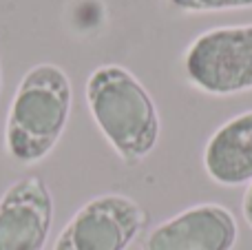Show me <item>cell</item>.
<instances>
[{
	"mask_svg": "<svg viewBox=\"0 0 252 250\" xmlns=\"http://www.w3.org/2000/svg\"><path fill=\"white\" fill-rule=\"evenodd\" d=\"M93 122L126 166H137L159 142V113L142 82L122 64H102L84 87Z\"/></svg>",
	"mask_w": 252,
	"mask_h": 250,
	"instance_id": "1",
	"label": "cell"
},
{
	"mask_svg": "<svg viewBox=\"0 0 252 250\" xmlns=\"http://www.w3.org/2000/svg\"><path fill=\"white\" fill-rule=\"evenodd\" d=\"M73 89L66 71L51 62L22 75L4 122V149L22 166L38 164L56 149L69 124Z\"/></svg>",
	"mask_w": 252,
	"mask_h": 250,
	"instance_id": "2",
	"label": "cell"
},
{
	"mask_svg": "<svg viewBox=\"0 0 252 250\" xmlns=\"http://www.w3.org/2000/svg\"><path fill=\"white\" fill-rule=\"evenodd\" d=\"M186 80L208 95L252 91V22L199 33L184 53Z\"/></svg>",
	"mask_w": 252,
	"mask_h": 250,
	"instance_id": "3",
	"label": "cell"
},
{
	"mask_svg": "<svg viewBox=\"0 0 252 250\" xmlns=\"http://www.w3.org/2000/svg\"><path fill=\"white\" fill-rule=\"evenodd\" d=\"M148 224V213L122 193L89 199L60 230L53 250H126Z\"/></svg>",
	"mask_w": 252,
	"mask_h": 250,
	"instance_id": "4",
	"label": "cell"
},
{
	"mask_svg": "<svg viewBox=\"0 0 252 250\" xmlns=\"http://www.w3.org/2000/svg\"><path fill=\"white\" fill-rule=\"evenodd\" d=\"M53 224V197L47 182L27 175L0 197V250H44Z\"/></svg>",
	"mask_w": 252,
	"mask_h": 250,
	"instance_id": "5",
	"label": "cell"
},
{
	"mask_svg": "<svg viewBox=\"0 0 252 250\" xmlns=\"http://www.w3.org/2000/svg\"><path fill=\"white\" fill-rule=\"evenodd\" d=\"M239 237L237 219L221 204H197L155 226L142 250H232Z\"/></svg>",
	"mask_w": 252,
	"mask_h": 250,
	"instance_id": "6",
	"label": "cell"
},
{
	"mask_svg": "<svg viewBox=\"0 0 252 250\" xmlns=\"http://www.w3.org/2000/svg\"><path fill=\"white\" fill-rule=\"evenodd\" d=\"M204 171L219 186L252 182V111L223 122L204 146Z\"/></svg>",
	"mask_w": 252,
	"mask_h": 250,
	"instance_id": "7",
	"label": "cell"
},
{
	"mask_svg": "<svg viewBox=\"0 0 252 250\" xmlns=\"http://www.w3.org/2000/svg\"><path fill=\"white\" fill-rule=\"evenodd\" d=\"M175 9L186 13H215L235 11V9H252V0H168Z\"/></svg>",
	"mask_w": 252,
	"mask_h": 250,
	"instance_id": "8",
	"label": "cell"
},
{
	"mask_svg": "<svg viewBox=\"0 0 252 250\" xmlns=\"http://www.w3.org/2000/svg\"><path fill=\"white\" fill-rule=\"evenodd\" d=\"M241 213H244V219L248 221V226L252 228V182L248 184L244 193V202H241Z\"/></svg>",
	"mask_w": 252,
	"mask_h": 250,
	"instance_id": "9",
	"label": "cell"
}]
</instances>
